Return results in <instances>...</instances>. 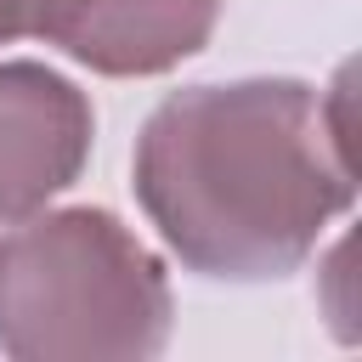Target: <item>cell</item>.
<instances>
[{"label": "cell", "mask_w": 362, "mask_h": 362, "mask_svg": "<svg viewBox=\"0 0 362 362\" xmlns=\"http://www.w3.org/2000/svg\"><path fill=\"white\" fill-rule=\"evenodd\" d=\"M351 198L345 85L334 96L300 79L187 85L136 136V204L198 277H288Z\"/></svg>", "instance_id": "obj_1"}, {"label": "cell", "mask_w": 362, "mask_h": 362, "mask_svg": "<svg viewBox=\"0 0 362 362\" xmlns=\"http://www.w3.org/2000/svg\"><path fill=\"white\" fill-rule=\"evenodd\" d=\"M170 317L164 260L107 209H34L0 238V351L17 362L153 356Z\"/></svg>", "instance_id": "obj_2"}, {"label": "cell", "mask_w": 362, "mask_h": 362, "mask_svg": "<svg viewBox=\"0 0 362 362\" xmlns=\"http://www.w3.org/2000/svg\"><path fill=\"white\" fill-rule=\"evenodd\" d=\"M96 113L74 79L45 62H0V221L45 209L79 181Z\"/></svg>", "instance_id": "obj_3"}, {"label": "cell", "mask_w": 362, "mask_h": 362, "mask_svg": "<svg viewBox=\"0 0 362 362\" xmlns=\"http://www.w3.org/2000/svg\"><path fill=\"white\" fill-rule=\"evenodd\" d=\"M215 17L221 0H45L40 40L96 74L141 79L204 51Z\"/></svg>", "instance_id": "obj_4"}, {"label": "cell", "mask_w": 362, "mask_h": 362, "mask_svg": "<svg viewBox=\"0 0 362 362\" xmlns=\"http://www.w3.org/2000/svg\"><path fill=\"white\" fill-rule=\"evenodd\" d=\"M40 17H45V0H0V45L40 34Z\"/></svg>", "instance_id": "obj_5"}]
</instances>
